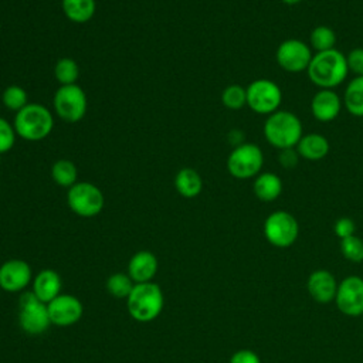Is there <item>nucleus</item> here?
Returning <instances> with one entry per match:
<instances>
[{"mask_svg": "<svg viewBox=\"0 0 363 363\" xmlns=\"http://www.w3.org/2000/svg\"><path fill=\"white\" fill-rule=\"evenodd\" d=\"M18 325L28 335H41L51 325L47 303L41 302L33 291L24 292L18 299Z\"/></svg>", "mask_w": 363, "mask_h": 363, "instance_id": "7", "label": "nucleus"}, {"mask_svg": "<svg viewBox=\"0 0 363 363\" xmlns=\"http://www.w3.org/2000/svg\"><path fill=\"white\" fill-rule=\"evenodd\" d=\"M342 99L333 89H319L311 101V112L318 122H332L342 109Z\"/></svg>", "mask_w": 363, "mask_h": 363, "instance_id": "15", "label": "nucleus"}, {"mask_svg": "<svg viewBox=\"0 0 363 363\" xmlns=\"http://www.w3.org/2000/svg\"><path fill=\"white\" fill-rule=\"evenodd\" d=\"M51 177L60 187H71L77 183L78 172L74 162L68 159L57 160L51 167Z\"/></svg>", "mask_w": 363, "mask_h": 363, "instance_id": "24", "label": "nucleus"}, {"mask_svg": "<svg viewBox=\"0 0 363 363\" xmlns=\"http://www.w3.org/2000/svg\"><path fill=\"white\" fill-rule=\"evenodd\" d=\"M311 47L316 51H328L335 48L336 44V34L329 26H316L309 35Z\"/></svg>", "mask_w": 363, "mask_h": 363, "instance_id": "26", "label": "nucleus"}, {"mask_svg": "<svg viewBox=\"0 0 363 363\" xmlns=\"http://www.w3.org/2000/svg\"><path fill=\"white\" fill-rule=\"evenodd\" d=\"M299 234V224L296 218L285 211H272L264 221V235L269 244L278 248L291 247Z\"/></svg>", "mask_w": 363, "mask_h": 363, "instance_id": "9", "label": "nucleus"}, {"mask_svg": "<svg viewBox=\"0 0 363 363\" xmlns=\"http://www.w3.org/2000/svg\"><path fill=\"white\" fill-rule=\"evenodd\" d=\"M228 138H230L231 143H234L235 146H240V145L244 143V133H242L240 129L231 130L230 135H228Z\"/></svg>", "mask_w": 363, "mask_h": 363, "instance_id": "36", "label": "nucleus"}, {"mask_svg": "<svg viewBox=\"0 0 363 363\" xmlns=\"http://www.w3.org/2000/svg\"><path fill=\"white\" fill-rule=\"evenodd\" d=\"M47 308L51 325L62 328L77 323L84 315L82 302L69 294H60L47 303Z\"/></svg>", "mask_w": 363, "mask_h": 363, "instance_id": "13", "label": "nucleus"}, {"mask_svg": "<svg viewBox=\"0 0 363 363\" xmlns=\"http://www.w3.org/2000/svg\"><path fill=\"white\" fill-rule=\"evenodd\" d=\"M245 89L247 105L255 113L268 116L279 109L282 102V91L277 82L267 78H259L252 81Z\"/></svg>", "mask_w": 363, "mask_h": 363, "instance_id": "8", "label": "nucleus"}, {"mask_svg": "<svg viewBox=\"0 0 363 363\" xmlns=\"http://www.w3.org/2000/svg\"><path fill=\"white\" fill-rule=\"evenodd\" d=\"M362 316H363V315H362Z\"/></svg>", "mask_w": 363, "mask_h": 363, "instance_id": "38", "label": "nucleus"}, {"mask_svg": "<svg viewBox=\"0 0 363 363\" xmlns=\"http://www.w3.org/2000/svg\"><path fill=\"white\" fill-rule=\"evenodd\" d=\"M311 47L299 38H288L282 41L275 52L278 65L286 72H302L308 69L312 60Z\"/></svg>", "mask_w": 363, "mask_h": 363, "instance_id": "11", "label": "nucleus"}, {"mask_svg": "<svg viewBox=\"0 0 363 363\" xmlns=\"http://www.w3.org/2000/svg\"><path fill=\"white\" fill-rule=\"evenodd\" d=\"M340 252L350 262L363 261V240L357 235H350L340 240Z\"/></svg>", "mask_w": 363, "mask_h": 363, "instance_id": "30", "label": "nucleus"}, {"mask_svg": "<svg viewBox=\"0 0 363 363\" xmlns=\"http://www.w3.org/2000/svg\"><path fill=\"white\" fill-rule=\"evenodd\" d=\"M347 68L354 77H363V47H356L346 55Z\"/></svg>", "mask_w": 363, "mask_h": 363, "instance_id": "32", "label": "nucleus"}, {"mask_svg": "<svg viewBox=\"0 0 363 363\" xmlns=\"http://www.w3.org/2000/svg\"><path fill=\"white\" fill-rule=\"evenodd\" d=\"M62 279L60 274L51 268L41 269L33 278V294L44 303L51 302L61 294Z\"/></svg>", "mask_w": 363, "mask_h": 363, "instance_id": "18", "label": "nucleus"}, {"mask_svg": "<svg viewBox=\"0 0 363 363\" xmlns=\"http://www.w3.org/2000/svg\"><path fill=\"white\" fill-rule=\"evenodd\" d=\"M54 75L61 85L77 84V79L79 77V67L72 58L64 57L57 61L54 67Z\"/></svg>", "mask_w": 363, "mask_h": 363, "instance_id": "27", "label": "nucleus"}, {"mask_svg": "<svg viewBox=\"0 0 363 363\" xmlns=\"http://www.w3.org/2000/svg\"><path fill=\"white\" fill-rule=\"evenodd\" d=\"M221 102L227 109L238 111L247 105V89L238 84L228 85L221 94Z\"/></svg>", "mask_w": 363, "mask_h": 363, "instance_id": "28", "label": "nucleus"}, {"mask_svg": "<svg viewBox=\"0 0 363 363\" xmlns=\"http://www.w3.org/2000/svg\"><path fill=\"white\" fill-rule=\"evenodd\" d=\"M298 160H299V155L295 147L282 149L278 153V162L284 169H294L298 164Z\"/></svg>", "mask_w": 363, "mask_h": 363, "instance_id": "34", "label": "nucleus"}, {"mask_svg": "<svg viewBox=\"0 0 363 363\" xmlns=\"http://www.w3.org/2000/svg\"><path fill=\"white\" fill-rule=\"evenodd\" d=\"M16 133L28 142H37L47 138L52 128L54 119L50 109L41 104H27L14 118Z\"/></svg>", "mask_w": 363, "mask_h": 363, "instance_id": "4", "label": "nucleus"}, {"mask_svg": "<svg viewBox=\"0 0 363 363\" xmlns=\"http://www.w3.org/2000/svg\"><path fill=\"white\" fill-rule=\"evenodd\" d=\"M1 101L4 104L6 108H9L10 111H14L16 113L18 111H21L27 104H28V98H27V92L23 86L20 85H10L3 91L1 95Z\"/></svg>", "mask_w": 363, "mask_h": 363, "instance_id": "29", "label": "nucleus"}, {"mask_svg": "<svg viewBox=\"0 0 363 363\" xmlns=\"http://www.w3.org/2000/svg\"><path fill=\"white\" fill-rule=\"evenodd\" d=\"M306 74L319 89H335L349 74L346 55L336 48L316 52L312 55Z\"/></svg>", "mask_w": 363, "mask_h": 363, "instance_id": "1", "label": "nucleus"}, {"mask_svg": "<svg viewBox=\"0 0 363 363\" xmlns=\"http://www.w3.org/2000/svg\"><path fill=\"white\" fill-rule=\"evenodd\" d=\"M306 288L309 295L320 303H328L330 301H335L336 291H337V282L332 272L328 269H315L311 272L306 281Z\"/></svg>", "mask_w": 363, "mask_h": 363, "instance_id": "16", "label": "nucleus"}, {"mask_svg": "<svg viewBox=\"0 0 363 363\" xmlns=\"http://www.w3.org/2000/svg\"><path fill=\"white\" fill-rule=\"evenodd\" d=\"M33 281V271L28 262L11 258L0 265V288L6 292H21Z\"/></svg>", "mask_w": 363, "mask_h": 363, "instance_id": "14", "label": "nucleus"}, {"mask_svg": "<svg viewBox=\"0 0 363 363\" xmlns=\"http://www.w3.org/2000/svg\"><path fill=\"white\" fill-rule=\"evenodd\" d=\"M302 135V122L291 111L278 109L264 122V136L278 150L296 147Z\"/></svg>", "mask_w": 363, "mask_h": 363, "instance_id": "3", "label": "nucleus"}, {"mask_svg": "<svg viewBox=\"0 0 363 363\" xmlns=\"http://www.w3.org/2000/svg\"><path fill=\"white\" fill-rule=\"evenodd\" d=\"M333 230H335V234L342 240V238H346V237H350L354 234L356 224L349 217H340L336 220Z\"/></svg>", "mask_w": 363, "mask_h": 363, "instance_id": "33", "label": "nucleus"}, {"mask_svg": "<svg viewBox=\"0 0 363 363\" xmlns=\"http://www.w3.org/2000/svg\"><path fill=\"white\" fill-rule=\"evenodd\" d=\"M335 302L337 309L347 316L363 315V278L350 275L337 284Z\"/></svg>", "mask_w": 363, "mask_h": 363, "instance_id": "12", "label": "nucleus"}, {"mask_svg": "<svg viewBox=\"0 0 363 363\" xmlns=\"http://www.w3.org/2000/svg\"><path fill=\"white\" fill-rule=\"evenodd\" d=\"M228 363H261V359L250 349H240L233 353Z\"/></svg>", "mask_w": 363, "mask_h": 363, "instance_id": "35", "label": "nucleus"}, {"mask_svg": "<svg viewBox=\"0 0 363 363\" xmlns=\"http://www.w3.org/2000/svg\"><path fill=\"white\" fill-rule=\"evenodd\" d=\"M106 291L116 299H126L132 292L135 282L128 272H115L106 279Z\"/></svg>", "mask_w": 363, "mask_h": 363, "instance_id": "25", "label": "nucleus"}, {"mask_svg": "<svg viewBox=\"0 0 363 363\" xmlns=\"http://www.w3.org/2000/svg\"><path fill=\"white\" fill-rule=\"evenodd\" d=\"M262 166L264 153L261 147L250 142H244L242 145L235 146L227 157V170L233 177L238 180L257 177L261 173Z\"/></svg>", "mask_w": 363, "mask_h": 363, "instance_id": "5", "label": "nucleus"}, {"mask_svg": "<svg viewBox=\"0 0 363 363\" xmlns=\"http://www.w3.org/2000/svg\"><path fill=\"white\" fill-rule=\"evenodd\" d=\"M281 1H284V3H285V4H288V6H295V4L301 3L302 0H281Z\"/></svg>", "mask_w": 363, "mask_h": 363, "instance_id": "37", "label": "nucleus"}, {"mask_svg": "<svg viewBox=\"0 0 363 363\" xmlns=\"http://www.w3.org/2000/svg\"><path fill=\"white\" fill-rule=\"evenodd\" d=\"M174 187L182 197L193 199L201 193L203 180L199 172L191 167H184L174 177Z\"/></svg>", "mask_w": 363, "mask_h": 363, "instance_id": "21", "label": "nucleus"}, {"mask_svg": "<svg viewBox=\"0 0 363 363\" xmlns=\"http://www.w3.org/2000/svg\"><path fill=\"white\" fill-rule=\"evenodd\" d=\"M54 109L57 115L69 123L79 122L86 112V95L77 85H61L54 95Z\"/></svg>", "mask_w": 363, "mask_h": 363, "instance_id": "10", "label": "nucleus"}, {"mask_svg": "<svg viewBox=\"0 0 363 363\" xmlns=\"http://www.w3.org/2000/svg\"><path fill=\"white\" fill-rule=\"evenodd\" d=\"M61 7L68 20L81 24L94 17L96 3L95 0H61Z\"/></svg>", "mask_w": 363, "mask_h": 363, "instance_id": "22", "label": "nucleus"}, {"mask_svg": "<svg viewBox=\"0 0 363 363\" xmlns=\"http://www.w3.org/2000/svg\"><path fill=\"white\" fill-rule=\"evenodd\" d=\"M157 258L147 250L138 251L128 262V275L135 284L150 282L157 272Z\"/></svg>", "mask_w": 363, "mask_h": 363, "instance_id": "17", "label": "nucleus"}, {"mask_svg": "<svg viewBox=\"0 0 363 363\" xmlns=\"http://www.w3.org/2000/svg\"><path fill=\"white\" fill-rule=\"evenodd\" d=\"M163 306V291L153 281L135 284L132 292L126 298V308L130 318L140 323L155 320L162 313Z\"/></svg>", "mask_w": 363, "mask_h": 363, "instance_id": "2", "label": "nucleus"}, {"mask_svg": "<svg viewBox=\"0 0 363 363\" xmlns=\"http://www.w3.org/2000/svg\"><path fill=\"white\" fill-rule=\"evenodd\" d=\"M282 180L277 173L264 172L259 173L257 177H254L252 190L258 200L269 203L277 200L282 193Z\"/></svg>", "mask_w": 363, "mask_h": 363, "instance_id": "20", "label": "nucleus"}, {"mask_svg": "<svg viewBox=\"0 0 363 363\" xmlns=\"http://www.w3.org/2000/svg\"><path fill=\"white\" fill-rule=\"evenodd\" d=\"M16 135L14 126L0 116V155L11 150L16 143Z\"/></svg>", "mask_w": 363, "mask_h": 363, "instance_id": "31", "label": "nucleus"}, {"mask_svg": "<svg viewBox=\"0 0 363 363\" xmlns=\"http://www.w3.org/2000/svg\"><path fill=\"white\" fill-rule=\"evenodd\" d=\"M342 102L350 115L363 116V77H354L347 84Z\"/></svg>", "mask_w": 363, "mask_h": 363, "instance_id": "23", "label": "nucleus"}, {"mask_svg": "<svg viewBox=\"0 0 363 363\" xmlns=\"http://www.w3.org/2000/svg\"><path fill=\"white\" fill-rule=\"evenodd\" d=\"M295 149L299 157L311 162H316L328 156L330 145H329V140L320 133H306V135H302Z\"/></svg>", "mask_w": 363, "mask_h": 363, "instance_id": "19", "label": "nucleus"}, {"mask_svg": "<svg viewBox=\"0 0 363 363\" xmlns=\"http://www.w3.org/2000/svg\"><path fill=\"white\" fill-rule=\"evenodd\" d=\"M67 203L72 213L91 218L98 216L105 204L104 194L98 186L89 182H77L68 189Z\"/></svg>", "mask_w": 363, "mask_h": 363, "instance_id": "6", "label": "nucleus"}]
</instances>
